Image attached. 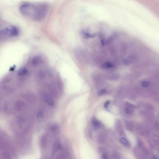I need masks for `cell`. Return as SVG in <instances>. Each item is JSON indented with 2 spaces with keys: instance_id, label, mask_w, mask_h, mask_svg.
Wrapping results in <instances>:
<instances>
[{
  "instance_id": "9c48e42d",
  "label": "cell",
  "mask_w": 159,
  "mask_h": 159,
  "mask_svg": "<svg viewBox=\"0 0 159 159\" xmlns=\"http://www.w3.org/2000/svg\"><path fill=\"white\" fill-rule=\"evenodd\" d=\"M48 135L47 134L44 135L42 137L40 140V144L43 148H45L47 145L48 141Z\"/></svg>"
},
{
  "instance_id": "5b68a950",
  "label": "cell",
  "mask_w": 159,
  "mask_h": 159,
  "mask_svg": "<svg viewBox=\"0 0 159 159\" xmlns=\"http://www.w3.org/2000/svg\"><path fill=\"white\" fill-rule=\"evenodd\" d=\"M63 149V147L59 141H55L53 144L52 146V155L54 156L57 153L59 152Z\"/></svg>"
},
{
  "instance_id": "52a82bcc",
  "label": "cell",
  "mask_w": 159,
  "mask_h": 159,
  "mask_svg": "<svg viewBox=\"0 0 159 159\" xmlns=\"http://www.w3.org/2000/svg\"><path fill=\"white\" fill-rule=\"evenodd\" d=\"M25 107V103L21 100H18L14 103V107L15 109L20 111L23 109Z\"/></svg>"
},
{
  "instance_id": "8992f818",
  "label": "cell",
  "mask_w": 159,
  "mask_h": 159,
  "mask_svg": "<svg viewBox=\"0 0 159 159\" xmlns=\"http://www.w3.org/2000/svg\"><path fill=\"white\" fill-rule=\"evenodd\" d=\"M41 56H35L31 60V63L33 66L36 67L40 65L43 63V60Z\"/></svg>"
},
{
  "instance_id": "5bb4252c",
  "label": "cell",
  "mask_w": 159,
  "mask_h": 159,
  "mask_svg": "<svg viewBox=\"0 0 159 159\" xmlns=\"http://www.w3.org/2000/svg\"><path fill=\"white\" fill-rule=\"evenodd\" d=\"M106 139V136L105 134L101 133L99 135L98 137V141L100 143H103L105 142Z\"/></svg>"
},
{
  "instance_id": "ac0fdd59",
  "label": "cell",
  "mask_w": 159,
  "mask_h": 159,
  "mask_svg": "<svg viewBox=\"0 0 159 159\" xmlns=\"http://www.w3.org/2000/svg\"><path fill=\"white\" fill-rule=\"evenodd\" d=\"M106 92V90L105 89H102L99 91L97 94L98 96H101L105 94Z\"/></svg>"
},
{
  "instance_id": "6da1fadb",
  "label": "cell",
  "mask_w": 159,
  "mask_h": 159,
  "mask_svg": "<svg viewBox=\"0 0 159 159\" xmlns=\"http://www.w3.org/2000/svg\"><path fill=\"white\" fill-rule=\"evenodd\" d=\"M49 9L48 6L45 3H25L20 6L19 10L25 18L33 21H38L43 20L46 17Z\"/></svg>"
},
{
  "instance_id": "8fae6325",
  "label": "cell",
  "mask_w": 159,
  "mask_h": 159,
  "mask_svg": "<svg viewBox=\"0 0 159 159\" xmlns=\"http://www.w3.org/2000/svg\"><path fill=\"white\" fill-rule=\"evenodd\" d=\"M36 117L39 122H42L43 121L44 117L43 112L42 111L38 112L36 114Z\"/></svg>"
},
{
  "instance_id": "277c9868",
  "label": "cell",
  "mask_w": 159,
  "mask_h": 159,
  "mask_svg": "<svg viewBox=\"0 0 159 159\" xmlns=\"http://www.w3.org/2000/svg\"><path fill=\"white\" fill-rule=\"evenodd\" d=\"M41 95L43 99L47 104L51 106H54L55 101L51 95L46 92H43Z\"/></svg>"
},
{
  "instance_id": "ffe728a7",
  "label": "cell",
  "mask_w": 159,
  "mask_h": 159,
  "mask_svg": "<svg viewBox=\"0 0 159 159\" xmlns=\"http://www.w3.org/2000/svg\"><path fill=\"white\" fill-rule=\"evenodd\" d=\"M110 103V102L109 101H108L105 103L104 106L105 108H108Z\"/></svg>"
},
{
  "instance_id": "7c38bea8",
  "label": "cell",
  "mask_w": 159,
  "mask_h": 159,
  "mask_svg": "<svg viewBox=\"0 0 159 159\" xmlns=\"http://www.w3.org/2000/svg\"><path fill=\"white\" fill-rule=\"evenodd\" d=\"M92 124L95 130H98L100 126V122L95 117L92 119Z\"/></svg>"
},
{
  "instance_id": "30bf717a",
  "label": "cell",
  "mask_w": 159,
  "mask_h": 159,
  "mask_svg": "<svg viewBox=\"0 0 159 159\" xmlns=\"http://www.w3.org/2000/svg\"><path fill=\"white\" fill-rule=\"evenodd\" d=\"M24 99L29 102H33L35 100V96L31 94L27 93L22 95Z\"/></svg>"
},
{
  "instance_id": "3957f363",
  "label": "cell",
  "mask_w": 159,
  "mask_h": 159,
  "mask_svg": "<svg viewBox=\"0 0 159 159\" xmlns=\"http://www.w3.org/2000/svg\"><path fill=\"white\" fill-rule=\"evenodd\" d=\"M1 35L15 37L19 34V30L17 27L12 26L3 29L1 31Z\"/></svg>"
},
{
  "instance_id": "9a60e30c",
  "label": "cell",
  "mask_w": 159,
  "mask_h": 159,
  "mask_svg": "<svg viewBox=\"0 0 159 159\" xmlns=\"http://www.w3.org/2000/svg\"><path fill=\"white\" fill-rule=\"evenodd\" d=\"M121 143L124 146L127 147H129L130 144L127 139L124 137L121 138L120 139Z\"/></svg>"
},
{
  "instance_id": "ba28073f",
  "label": "cell",
  "mask_w": 159,
  "mask_h": 159,
  "mask_svg": "<svg viewBox=\"0 0 159 159\" xmlns=\"http://www.w3.org/2000/svg\"><path fill=\"white\" fill-rule=\"evenodd\" d=\"M50 130L51 133L54 134H58L60 132V127L57 124H54L50 127Z\"/></svg>"
},
{
  "instance_id": "2e32d148",
  "label": "cell",
  "mask_w": 159,
  "mask_h": 159,
  "mask_svg": "<svg viewBox=\"0 0 159 159\" xmlns=\"http://www.w3.org/2000/svg\"><path fill=\"white\" fill-rule=\"evenodd\" d=\"M119 77L120 75L118 74H114L109 76V79L110 80L115 81L117 80Z\"/></svg>"
},
{
  "instance_id": "4fadbf2b",
  "label": "cell",
  "mask_w": 159,
  "mask_h": 159,
  "mask_svg": "<svg viewBox=\"0 0 159 159\" xmlns=\"http://www.w3.org/2000/svg\"><path fill=\"white\" fill-rule=\"evenodd\" d=\"M113 67V64L110 62H107L103 64L100 67L102 69L107 70L112 68Z\"/></svg>"
},
{
  "instance_id": "7a4b0ae2",
  "label": "cell",
  "mask_w": 159,
  "mask_h": 159,
  "mask_svg": "<svg viewBox=\"0 0 159 159\" xmlns=\"http://www.w3.org/2000/svg\"><path fill=\"white\" fill-rule=\"evenodd\" d=\"M49 92L52 96L58 97L61 90V86L60 82L56 81L48 85Z\"/></svg>"
},
{
  "instance_id": "e0dca14e",
  "label": "cell",
  "mask_w": 159,
  "mask_h": 159,
  "mask_svg": "<svg viewBox=\"0 0 159 159\" xmlns=\"http://www.w3.org/2000/svg\"><path fill=\"white\" fill-rule=\"evenodd\" d=\"M84 37L86 39H89L94 37L95 36V35H91L88 33H84Z\"/></svg>"
},
{
  "instance_id": "d6986e66",
  "label": "cell",
  "mask_w": 159,
  "mask_h": 159,
  "mask_svg": "<svg viewBox=\"0 0 159 159\" xmlns=\"http://www.w3.org/2000/svg\"><path fill=\"white\" fill-rule=\"evenodd\" d=\"M102 157V158L104 159H107L108 157V154L106 153L103 154Z\"/></svg>"
}]
</instances>
